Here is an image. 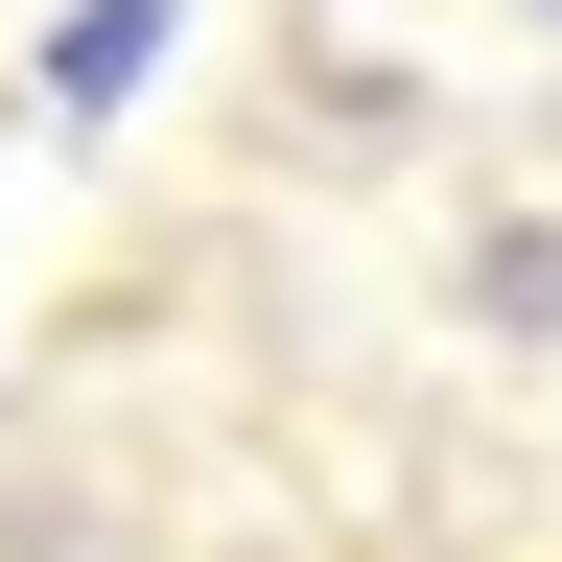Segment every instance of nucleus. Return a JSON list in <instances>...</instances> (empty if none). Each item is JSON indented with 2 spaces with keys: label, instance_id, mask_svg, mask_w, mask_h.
<instances>
[{
  "label": "nucleus",
  "instance_id": "nucleus-1",
  "mask_svg": "<svg viewBox=\"0 0 562 562\" xmlns=\"http://www.w3.org/2000/svg\"><path fill=\"white\" fill-rule=\"evenodd\" d=\"M140 47H165V0H94V47H70V70H47V94H70V117H94V94H117V70H140Z\"/></svg>",
  "mask_w": 562,
  "mask_h": 562
}]
</instances>
